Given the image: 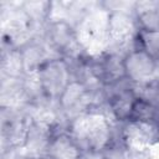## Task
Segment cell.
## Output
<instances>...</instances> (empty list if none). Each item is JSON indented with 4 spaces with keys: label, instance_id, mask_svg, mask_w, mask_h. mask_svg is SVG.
Returning <instances> with one entry per match:
<instances>
[{
    "label": "cell",
    "instance_id": "6da1fadb",
    "mask_svg": "<svg viewBox=\"0 0 159 159\" xmlns=\"http://www.w3.org/2000/svg\"><path fill=\"white\" fill-rule=\"evenodd\" d=\"M42 89L48 96H61L70 81L68 67L62 60H52L40 66L37 72Z\"/></svg>",
    "mask_w": 159,
    "mask_h": 159
},
{
    "label": "cell",
    "instance_id": "7a4b0ae2",
    "mask_svg": "<svg viewBox=\"0 0 159 159\" xmlns=\"http://www.w3.org/2000/svg\"><path fill=\"white\" fill-rule=\"evenodd\" d=\"M158 62L145 51L135 48L124 57L125 77L138 84L152 82V77L157 70Z\"/></svg>",
    "mask_w": 159,
    "mask_h": 159
},
{
    "label": "cell",
    "instance_id": "3957f363",
    "mask_svg": "<svg viewBox=\"0 0 159 159\" xmlns=\"http://www.w3.org/2000/svg\"><path fill=\"white\" fill-rule=\"evenodd\" d=\"M81 148L71 134L60 133L50 137L46 159H80Z\"/></svg>",
    "mask_w": 159,
    "mask_h": 159
},
{
    "label": "cell",
    "instance_id": "277c9868",
    "mask_svg": "<svg viewBox=\"0 0 159 159\" xmlns=\"http://www.w3.org/2000/svg\"><path fill=\"white\" fill-rule=\"evenodd\" d=\"M137 96L132 88H124L114 93L111 101V109L118 120H129Z\"/></svg>",
    "mask_w": 159,
    "mask_h": 159
},
{
    "label": "cell",
    "instance_id": "5b68a950",
    "mask_svg": "<svg viewBox=\"0 0 159 159\" xmlns=\"http://www.w3.org/2000/svg\"><path fill=\"white\" fill-rule=\"evenodd\" d=\"M86 93H87V89L82 83L71 81L65 88V91L62 92V94L60 96L61 104L66 109H72L83 102Z\"/></svg>",
    "mask_w": 159,
    "mask_h": 159
},
{
    "label": "cell",
    "instance_id": "8992f818",
    "mask_svg": "<svg viewBox=\"0 0 159 159\" xmlns=\"http://www.w3.org/2000/svg\"><path fill=\"white\" fill-rule=\"evenodd\" d=\"M138 48L145 51L154 60L159 58V30L140 29L138 31Z\"/></svg>",
    "mask_w": 159,
    "mask_h": 159
},
{
    "label": "cell",
    "instance_id": "52a82bcc",
    "mask_svg": "<svg viewBox=\"0 0 159 159\" xmlns=\"http://www.w3.org/2000/svg\"><path fill=\"white\" fill-rule=\"evenodd\" d=\"M51 39L52 42L60 48V47H67L70 46L71 41L73 40L71 27L65 21H58L52 25L51 29Z\"/></svg>",
    "mask_w": 159,
    "mask_h": 159
},
{
    "label": "cell",
    "instance_id": "ba28073f",
    "mask_svg": "<svg viewBox=\"0 0 159 159\" xmlns=\"http://www.w3.org/2000/svg\"><path fill=\"white\" fill-rule=\"evenodd\" d=\"M139 93L135 94L138 98L144 99L159 111V82H149L145 84H139Z\"/></svg>",
    "mask_w": 159,
    "mask_h": 159
},
{
    "label": "cell",
    "instance_id": "9c48e42d",
    "mask_svg": "<svg viewBox=\"0 0 159 159\" xmlns=\"http://www.w3.org/2000/svg\"><path fill=\"white\" fill-rule=\"evenodd\" d=\"M157 62H158V65H159V58H158V60H157Z\"/></svg>",
    "mask_w": 159,
    "mask_h": 159
}]
</instances>
